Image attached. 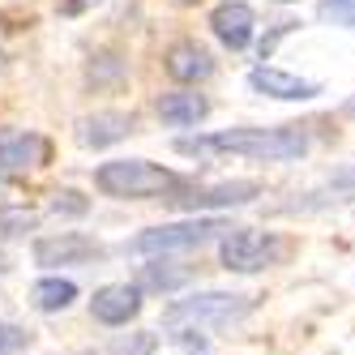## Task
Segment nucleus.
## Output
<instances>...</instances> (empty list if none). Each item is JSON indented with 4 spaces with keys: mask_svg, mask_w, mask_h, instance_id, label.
<instances>
[{
    "mask_svg": "<svg viewBox=\"0 0 355 355\" xmlns=\"http://www.w3.org/2000/svg\"><path fill=\"white\" fill-rule=\"evenodd\" d=\"M163 69H167V78H175L180 86H193V82H206L210 73H214V56L197 39H180V43L167 47Z\"/></svg>",
    "mask_w": 355,
    "mask_h": 355,
    "instance_id": "nucleus-11",
    "label": "nucleus"
},
{
    "mask_svg": "<svg viewBox=\"0 0 355 355\" xmlns=\"http://www.w3.org/2000/svg\"><path fill=\"white\" fill-rule=\"evenodd\" d=\"M129 133H133V116H124V112H94L78 124V141L90 150H103V146L129 137Z\"/></svg>",
    "mask_w": 355,
    "mask_h": 355,
    "instance_id": "nucleus-14",
    "label": "nucleus"
},
{
    "mask_svg": "<svg viewBox=\"0 0 355 355\" xmlns=\"http://www.w3.org/2000/svg\"><path fill=\"white\" fill-rule=\"evenodd\" d=\"M184 180L175 171L150 163V159H112L94 171V189L120 197V201H150V197H171Z\"/></svg>",
    "mask_w": 355,
    "mask_h": 355,
    "instance_id": "nucleus-3",
    "label": "nucleus"
},
{
    "mask_svg": "<svg viewBox=\"0 0 355 355\" xmlns=\"http://www.w3.org/2000/svg\"><path fill=\"white\" fill-rule=\"evenodd\" d=\"M223 232H232V223L223 218H184V223H163V227H150L137 240H129L124 248L141 252V257H167V252H189L218 240Z\"/></svg>",
    "mask_w": 355,
    "mask_h": 355,
    "instance_id": "nucleus-5",
    "label": "nucleus"
},
{
    "mask_svg": "<svg viewBox=\"0 0 355 355\" xmlns=\"http://www.w3.org/2000/svg\"><path fill=\"white\" fill-rule=\"evenodd\" d=\"M159 116L171 129H189V124H201L210 116V98L206 94H193V90H171L159 98Z\"/></svg>",
    "mask_w": 355,
    "mask_h": 355,
    "instance_id": "nucleus-15",
    "label": "nucleus"
},
{
    "mask_svg": "<svg viewBox=\"0 0 355 355\" xmlns=\"http://www.w3.org/2000/svg\"><path fill=\"white\" fill-rule=\"evenodd\" d=\"M261 197L257 180H223V184H180L167 201L180 210H218V206H248Z\"/></svg>",
    "mask_w": 355,
    "mask_h": 355,
    "instance_id": "nucleus-6",
    "label": "nucleus"
},
{
    "mask_svg": "<svg viewBox=\"0 0 355 355\" xmlns=\"http://www.w3.org/2000/svg\"><path fill=\"white\" fill-rule=\"evenodd\" d=\"M56 210H73V214H82L86 210V201H82V193H73V189H64V193H56V201H52Z\"/></svg>",
    "mask_w": 355,
    "mask_h": 355,
    "instance_id": "nucleus-22",
    "label": "nucleus"
},
{
    "mask_svg": "<svg viewBox=\"0 0 355 355\" xmlns=\"http://www.w3.org/2000/svg\"><path fill=\"white\" fill-rule=\"evenodd\" d=\"M73 300H78V283L73 278H39L31 287V304L39 313H64Z\"/></svg>",
    "mask_w": 355,
    "mask_h": 355,
    "instance_id": "nucleus-16",
    "label": "nucleus"
},
{
    "mask_svg": "<svg viewBox=\"0 0 355 355\" xmlns=\"http://www.w3.org/2000/svg\"><path fill=\"white\" fill-rule=\"evenodd\" d=\"M141 313V287L137 283H107L90 300V317L103 325H129Z\"/></svg>",
    "mask_w": 355,
    "mask_h": 355,
    "instance_id": "nucleus-9",
    "label": "nucleus"
},
{
    "mask_svg": "<svg viewBox=\"0 0 355 355\" xmlns=\"http://www.w3.org/2000/svg\"><path fill=\"white\" fill-rule=\"evenodd\" d=\"M248 86L257 94H270V98H283V103H304V98H317L321 86L309 82V78H295L287 69H274V64H261L248 73Z\"/></svg>",
    "mask_w": 355,
    "mask_h": 355,
    "instance_id": "nucleus-10",
    "label": "nucleus"
},
{
    "mask_svg": "<svg viewBox=\"0 0 355 355\" xmlns=\"http://www.w3.org/2000/svg\"><path fill=\"white\" fill-rule=\"evenodd\" d=\"M150 351H155V334H133V338H116L98 355H150Z\"/></svg>",
    "mask_w": 355,
    "mask_h": 355,
    "instance_id": "nucleus-20",
    "label": "nucleus"
},
{
    "mask_svg": "<svg viewBox=\"0 0 355 355\" xmlns=\"http://www.w3.org/2000/svg\"><path fill=\"white\" fill-rule=\"evenodd\" d=\"M343 116H355V94H351L347 103H343Z\"/></svg>",
    "mask_w": 355,
    "mask_h": 355,
    "instance_id": "nucleus-23",
    "label": "nucleus"
},
{
    "mask_svg": "<svg viewBox=\"0 0 355 355\" xmlns=\"http://www.w3.org/2000/svg\"><path fill=\"white\" fill-rule=\"evenodd\" d=\"M252 309H257V300L240 295V291H197V295H184V300H171L163 309V325L180 347L201 351L206 347V329L236 325Z\"/></svg>",
    "mask_w": 355,
    "mask_h": 355,
    "instance_id": "nucleus-2",
    "label": "nucleus"
},
{
    "mask_svg": "<svg viewBox=\"0 0 355 355\" xmlns=\"http://www.w3.org/2000/svg\"><path fill=\"white\" fill-rule=\"evenodd\" d=\"M252 26H257V17H252L248 5H240V0H227V5H218L210 13V31L223 47H232V52H240V47H248L252 39Z\"/></svg>",
    "mask_w": 355,
    "mask_h": 355,
    "instance_id": "nucleus-13",
    "label": "nucleus"
},
{
    "mask_svg": "<svg viewBox=\"0 0 355 355\" xmlns=\"http://www.w3.org/2000/svg\"><path fill=\"white\" fill-rule=\"evenodd\" d=\"M35 227V214L31 210H0V240H13L21 232Z\"/></svg>",
    "mask_w": 355,
    "mask_h": 355,
    "instance_id": "nucleus-19",
    "label": "nucleus"
},
{
    "mask_svg": "<svg viewBox=\"0 0 355 355\" xmlns=\"http://www.w3.org/2000/svg\"><path fill=\"white\" fill-rule=\"evenodd\" d=\"M287 257V240L274 232H252V227H232L223 232L218 244V261L232 274H261Z\"/></svg>",
    "mask_w": 355,
    "mask_h": 355,
    "instance_id": "nucleus-4",
    "label": "nucleus"
},
{
    "mask_svg": "<svg viewBox=\"0 0 355 355\" xmlns=\"http://www.w3.org/2000/svg\"><path fill=\"white\" fill-rule=\"evenodd\" d=\"M317 13L325 21H338V26H351L355 31V0H321Z\"/></svg>",
    "mask_w": 355,
    "mask_h": 355,
    "instance_id": "nucleus-21",
    "label": "nucleus"
},
{
    "mask_svg": "<svg viewBox=\"0 0 355 355\" xmlns=\"http://www.w3.org/2000/svg\"><path fill=\"white\" fill-rule=\"evenodd\" d=\"M180 155H236V159H252V163H295L309 155V133L300 124H278V129H223V133H206V137H180L175 141Z\"/></svg>",
    "mask_w": 355,
    "mask_h": 355,
    "instance_id": "nucleus-1",
    "label": "nucleus"
},
{
    "mask_svg": "<svg viewBox=\"0 0 355 355\" xmlns=\"http://www.w3.org/2000/svg\"><path fill=\"white\" fill-rule=\"evenodd\" d=\"M347 201H355V163L334 171L329 180H321L317 189L309 193H300V201H291L287 210H300V214H309V210H329V206H347Z\"/></svg>",
    "mask_w": 355,
    "mask_h": 355,
    "instance_id": "nucleus-12",
    "label": "nucleus"
},
{
    "mask_svg": "<svg viewBox=\"0 0 355 355\" xmlns=\"http://www.w3.org/2000/svg\"><path fill=\"white\" fill-rule=\"evenodd\" d=\"M180 5H193V0H180Z\"/></svg>",
    "mask_w": 355,
    "mask_h": 355,
    "instance_id": "nucleus-25",
    "label": "nucleus"
},
{
    "mask_svg": "<svg viewBox=\"0 0 355 355\" xmlns=\"http://www.w3.org/2000/svg\"><path fill=\"white\" fill-rule=\"evenodd\" d=\"M193 278L189 266H171V261H155V266H146L141 278H137V287L141 291H175V287H184Z\"/></svg>",
    "mask_w": 355,
    "mask_h": 355,
    "instance_id": "nucleus-17",
    "label": "nucleus"
},
{
    "mask_svg": "<svg viewBox=\"0 0 355 355\" xmlns=\"http://www.w3.org/2000/svg\"><path fill=\"white\" fill-rule=\"evenodd\" d=\"M47 163V141L39 133L0 129V175H26Z\"/></svg>",
    "mask_w": 355,
    "mask_h": 355,
    "instance_id": "nucleus-8",
    "label": "nucleus"
},
{
    "mask_svg": "<svg viewBox=\"0 0 355 355\" xmlns=\"http://www.w3.org/2000/svg\"><path fill=\"white\" fill-rule=\"evenodd\" d=\"M31 347V329H21L13 321H0V355H17Z\"/></svg>",
    "mask_w": 355,
    "mask_h": 355,
    "instance_id": "nucleus-18",
    "label": "nucleus"
},
{
    "mask_svg": "<svg viewBox=\"0 0 355 355\" xmlns=\"http://www.w3.org/2000/svg\"><path fill=\"white\" fill-rule=\"evenodd\" d=\"M278 5H295V0H278Z\"/></svg>",
    "mask_w": 355,
    "mask_h": 355,
    "instance_id": "nucleus-24",
    "label": "nucleus"
},
{
    "mask_svg": "<svg viewBox=\"0 0 355 355\" xmlns=\"http://www.w3.org/2000/svg\"><path fill=\"white\" fill-rule=\"evenodd\" d=\"M103 244L82 236V232H60V236H43L35 240V266H47V270H56V266H94V261H103Z\"/></svg>",
    "mask_w": 355,
    "mask_h": 355,
    "instance_id": "nucleus-7",
    "label": "nucleus"
}]
</instances>
